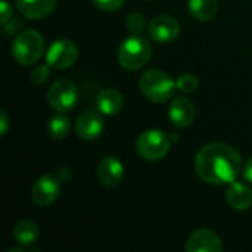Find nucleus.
<instances>
[{
    "label": "nucleus",
    "instance_id": "nucleus-14",
    "mask_svg": "<svg viewBox=\"0 0 252 252\" xmlns=\"http://www.w3.org/2000/svg\"><path fill=\"white\" fill-rule=\"evenodd\" d=\"M226 201L230 208L236 211H245L252 205V189L241 182H232L226 190Z\"/></svg>",
    "mask_w": 252,
    "mask_h": 252
},
{
    "label": "nucleus",
    "instance_id": "nucleus-1",
    "mask_svg": "<svg viewBox=\"0 0 252 252\" xmlns=\"http://www.w3.org/2000/svg\"><path fill=\"white\" fill-rule=\"evenodd\" d=\"M241 170V154L226 143H208L202 146L195 157V171L198 177L208 185H230L236 180Z\"/></svg>",
    "mask_w": 252,
    "mask_h": 252
},
{
    "label": "nucleus",
    "instance_id": "nucleus-7",
    "mask_svg": "<svg viewBox=\"0 0 252 252\" xmlns=\"http://www.w3.org/2000/svg\"><path fill=\"white\" fill-rule=\"evenodd\" d=\"M78 59V47L69 38L55 40L46 53V62L55 69H66Z\"/></svg>",
    "mask_w": 252,
    "mask_h": 252
},
{
    "label": "nucleus",
    "instance_id": "nucleus-4",
    "mask_svg": "<svg viewBox=\"0 0 252 252\" xmlns=\"http://www.w3.org/2000/svg\"><path fill=\"white\" fill-rule=\"evenodd\" d=\"M44 52V38L35 30H24L12 43V56L21 65L35 63Z\"/></svg>",
    "mask_w": 252,
    "mask_h": 252
},
{
    "label": "nucleus",
    "instance_id": "nucleus-22",
    "mask_svg": "<svg viewBox=\"0 0 252 252\" xmlns=\"http://www.w3.org/2000/svg\"><path fill=\"white\" fill-rule=\"evenodd\" d=\"M50 65L46 62L43 65H37L32 71H31V83L32 84H43L49 80L50 77Z\"/></svg>",
    "mask_w": 252,
    "mask_h": 252
},
{
    "label": "nucleus",
    "instance_id": "nucleus-23",
    "mask_svg": "<svg viewBox=\"0 0 252 252\" xmlns=\"http://www.w3.org/2000/svg\"><path fill=\"white\" fill-rule=\"evenodd\" d=\"M93 4L105 12H115L118 9H121V6L124 4V0H92Z\"/></svg>",
    "mask_w": 252,
    "mask_h": 252
},
{
    "label": "nucleus",
    "instance_id": "nucleus-9",
    "mask_svg": "<svg viewBox=\"0 0 252 252\" xmlns=\"http://www.w3.org/2000/svg\"><path fill=\"white\" fill-rule=\"evenodd\" d=\"M180 32V24L171 15H158L148 25L151 40L157 43H170Z\"/></svg>",
    "mask_w": 252,
    "mask_h": 252
},
{
    "label": "nucleus",
    "instance_id": "nucleus-2",
    "mask_svg": "<svg viewBox=\"0 0 252 252\" xmlns=\"http://www.w3.org/2000/svg\"><path fill=\"white\" fill-rule=\"evenodd\" d=\"M139 89L148 100L154 103H164L174 96L177 81H174L171 75L162 69H149L142 74Z\"/></svg>",
    "mask_w": 252,
    "mask_h": 252
},
{
    "label": "nucleus",
    "instance_id": "nucleus-10",
    "mask_svg": "<svg viewBox=\"0 0 252 252\" xmlns=\"http://www.w3.org/2000/svg\"><path fill=\"white\" fill-rule=\"evenodd\" d=\"M224 250L220 236L210 229L195 230L186 241V252H220Z\"/></svg>",
    "mask_w": 252,
    "mask_h": 252
},
{
    "label": "nucleus",
    "instance_id": "nucleus-6",
    "mask_svg": "<svg viewBox=\"0 0 252 252\" xmlns=\"http://www.w3.org/2000/svg\"><path fill=\"white\" fill-rule=\"evenodd\" d=\"M49 106L55 112H68L71 111L78 100V87L74 81L68 78H61L55 81L46 94Z\"/></svg>",
    "mask_w": 252,
    "mask_h": 252
},
{
    "label": "nucleus",
    "instance_id": "nucleus-25",
    "mask_svg": "<svg viewBox=\"0 0 252 252\" xmlns=\"http://www.w3.org/2000/svg\"><path fill=\"white\" fill-rule=\"evenodd\" d=\"M9 128V117L4 109H0V136H4Z\"/></svg>",
    "mask_w": 252,
    "mask_h": 252
},
{
    "label": "nucleus",
    "instance_id": "nucleus-3",
    "mask_svg": "<svg viewBox=\"0 0 252 252\" xmlns=\"http://www.w3.org/2000/svg\"><path fill=\"white\" fill-rule=\"evenodd\" d=\"M151 55H152V46L149 40L140 34L139 35L131 34L130 37L124 38L117 52L120 65L128 71H137L143 68L149 62Z\"/></svg>",
    "mask_w": 252,
    "mask_h": 252
},
{
    "label": "nucleus",
    "instance_id": "nucleus-13",
    "mask_svg": "<svg viewBox=\"0 0 252 252\" xmlns=\"http://www.w3.org/2000/svg\"><path fill=\"white\" fill-rule=\"evenodd\" d=\"M168 117H170V121L176 127H179V128L189 127L195 120L193 102L186 96H179V97L173 99L170 109H168Z\"/></svg>",
    "mask_w": 252,
    "mask_h": 252
},
{
    "label": "nucleus",
    "instance_id": "nucleus-16",
    "mask_svg": "<svg viewBox=\"0 0 252 252\" xmlns=\"http://www.w3.org/2000/svg\"><path fill=\"white\" fill-rule=\"evenodd\" d=\"M124 99L123 94L112 87H106L103 90L99 92L97 97H96V108L100 114L103 115H117L121 108H123Z\"/></svg>",
    "mask_w": 252,
    "mask_h": 252
},
{
    "label": "nucleus",
    "instance_id": "nucleus-15",
    "mask_svg": "<svg viewBox=\"0 0 252 252\" xmlns=\"http://www.w3.org/2000/svg\"><path fill=\"white\" fill-rule=\"evenodd\" d=\"M18 10L27 19L38 21L52 13L56 6V0H16Z\"/></svg>",
    "mask_w": 252,
    "mask_h": 252
},
{
    "label": "nucleus",
    "instance_id": "nucleus-24",
    "mask_svg": "<svg viewBox=\"0 0 252 252\" xmlns=\"http://www.w3.org/2000/svg\"><path fill=\"white\" fill-rule=\"evenodd\" d=\"M0 7H1V16H0V24L4 27L12 18H13V9H12V4H9L7 0H1L0 3Z\"/></svg>",
    "mask_w": 252,
    "mask_h": 252
},
{
    "label": "nucleus",
    "instance_id": "nucleus-19",
    "mask_svg": "<svg viewBox=\"0 0 252 252\" xmlns=\"http://www.w3.org/2000/svg\"><path fill=\"white\" fill-rule=\"evenodd\" d=\"M71 131V121L62 112H56L47 123V133L55 140H63Z\"/></svg>",
    "mask_w": 252,
    "mask_h": 252
},
{
    "label": "nucleus",
    "instance_id": "nucleus-11",
    "mask_svg": "<svg viewBox=\"0 0 252 252\" xmlns=\"http://www.w3.org/2000/svg\"><path fill=\"white\" fill-rule=\"evenodd\" d=\"M105 124L100 112L96 111H86L83 112L75 123V133L81 140L92 142L96 140L103 133Z\"/></svg>",
    "mask_w": 252,
    "mask_h": 252
},
{
    "label": "nucleus",
    "instance_id": "nucleus-8",
    "mask_svg": "<svg viewBox=\"0 0 252 252\" xmlns=\"http://www.w3.org/2000/svg\"><path fill=\"white\" fill-rule=\"evenodd\" d=\"M61 193L59 179L53 174H43L31 186V199L38 207L52 205Z\"/></svg>",
    "mask_w": 252,
    "mask_h": 252
},
{
    "label": "nucleus",
    "instance_id": "nucleus-20",
    "mask_svg": "<svg viewBox=\"0 0 252 252\" xmlns=\"http://www.w3.org/2000/svg\"><path fill=\"white\" fill-rule=\"evenodd\" d=\"M199 86L198 78L193 74H182L177 78V90L182 93H193Z\"/></svg>",
    "mask_w": 252,
    "mask_h": 252
},
{
    "label": "nucleus",
    "instance_id": "nucleus-17",
    "mask_svg": "<svg viewBox=\"0 0 252 252\" xmlns=\"http://www.w3.org/2000/svg\"><path fill=\"white\" fill-rule=\"evenodd\" d=\"M12 235L19 247H30L38 239V226L31 220H21L15 224Z\"/></svg>",
    "mask_w": 252,
    "mask_h": 252
},
{
    "label": "nucleus",
    "instance_id": "nucleus-18",
    "mask_svg": "<svg viewBox=\"0 0 252 252\" xmlns=\"http://www.w3.org/2000/svg\"><path fill=\"white\" fill-rule=\"evenodd\" d=\"M190 15L202 22L211 21L219 10V0H188Z\"/></svg>",
    "mask_w": 252,
    "mask_h": 252
},
{
    "label": "nucleus",
    "instance_id": "nucleus-26",
    "mask_svg": "<svg viewBox=\"0 0 252 252\" xmlns=\"http://www.w3.org/2000/svg\"><path fill=\"white\" fill-rule=\"evenodd\" d=\"M244 177H245V180L252 183V157L247 161V164L244 167Z\"/></svg>",
    "mask_w": 252,
    "mask_h": 252
},
{
    "label": "nucleus",
    "instance_id": "nucleus-21",
    "mask_svg": "<svg viewBox=\"0 0 252 252\" xmlns=\"http://www.w3.org/2000/svg\"><path fill=\"white\" fill-rule=\"evenodd\" d=\"M126 25H127V30L134 34V35H139L143 28H145V18L142 13L139 12H134V13H130L127 16V21H126Z\"/></svg>",
    "mask_w": 252,
    "mask_h": 252
},
{
    "label": "nucleus",
    "instance_id": "nucleus-12",
    "mask_svg": "<svg viewBox=\"0 0 252 252\" xmlns=\"http://www.w3.org/2000/svg\"><path fill=\"white\" fill-rule=\"evenodd\" d=\"M124 177V165L123 162L114 157V155H106L97 167V180L100 185L106 188H115L123 182Z\"/></svg>",
    "mask_w": 252,
    "mask_h": 252
},
{
    "label": "nucleus",
    "instance_id": "nucleus-5",
    "mask_svg": "<svg viewBox=\"0 0 252 252\" xmlns=\"http://www.w3.org/2000/svg\"><path fill=\"white\" fill-rule=\"evenodd\" d=\"M171 146V139L167 133L162 130H146L143 131L137 142H136V151L137 154L146 159V161H159L165 158Z\"/></svg>",
    "mask_w": 252,
    "mask_h": 252
}]
</instances>
